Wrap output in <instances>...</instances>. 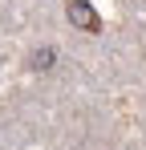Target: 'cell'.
I'll return each mask as SVG.
<instances>
[{
    "instance_id": "6da1fadb",
    "label": "cell",
    "mask_w": 146,
    "mask_h": 150,
    "mask_svg": "<svg viewBox=\"0 0 146 150\" xmlns=\"http://www.w3.org/2000/svg\"><path fill=\"white\" fill-rule=\"evenodd\" d=\"M65 16H69V25L81 28V33H101V16H97V8L89 0H69V4H65Z\"/></svg>"
},
{
    "instance_id": "7a4b0ae2",
    "label": "cell",
    "mask_w": 146,
    "mask_h": 150,
    "mask_svg": "<svg viewBox=\"0 0 146 150\" xmlns=\"http://www.w3.org/2000/svg\"><path fill=\"white\" fill-rule=\"evenodd\" d=\"M53 61H57V49L53 45H45V49H33V57H28V69H53Z\"/></svg>"
}]
</instances>
